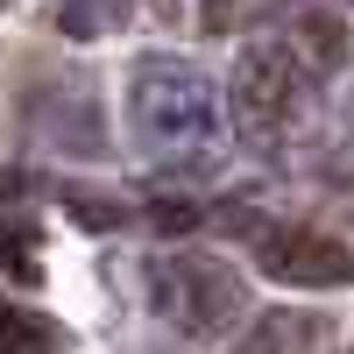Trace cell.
Returning <instances> with one entry per match:
<instances>
[{
  "mask_svg": "<svg viewBox=\"0 0 354 354\" xmlns=\"http://www.w3.org/2000/svg\"><path fill=\"white\" fill-rule=\"evenodd\" d=\"M298 85H305V64H298V50H290L283 36L248 43L241 64H234V78H227V121H234V135L255 142V149L283 142L290 113H298Z\"/></svg>",
  "mask_w": 354,
  "mask_h": 354,
  "instance_id": "cell-2",
  "label": "cell"
},
{
  "mask_svg": "<svg viewBox=\"0 0 354 354\" xmlns=\"http://www.w3.org/2000/svg\"><path fill=\"white\" fill-rule=\"evenodd\" d=\"M0 255H8V270H15V277H28V283H36V248H21L15 234H0Z\"/></svg>",
  "mask_w": 354,
  "mask_h": 354,
  "instance_id": "cell-8",
  "label": "cell"
},
{
  "mask_svg": "<svg viewBox=\"0 0 354 354\" xmlns=\"http://www.w3.org/2000/svg\"><path fill=\"white\" fill-rule=\"evenodd\" d=\"M135 0H57V28L78 43H93V36H113V28L128 21Z\"/></svg>",
  "mask_w": 354,
  "mask_h": 354,
  "instance_id": "cell-6",
  "label": "cell"
},
{
  "mask_svg": "<svg viewBox=\"0 0 354 354\" xmlns=\"http://www.w3.org/2000/svg\"><path fill=\"white\" fill-rule=\"evenodd\" d=\"M255 262L270 283H298V290H340L354 283V248L333 241L319 227H270L255 241Z\"/></svg>",
  "mask_w": 354,
  "mask_h": 354,
  "instance_id": "cell-4",
  "label": "cell"
},
{
  "mask_svg": "<svg viewBox=\"0 0 354 354\" xmlns=\"http://www.w3.org/2000/svg\"><path fill=\"white\" fill-rule=\"evenodd\" d=\"M128 113H135L142 149H156V156H198V149L220 142V93L205 85L198 64H185V57H149V64H135Z\"/></svg>",
  "mask_w": 354,
  "mask_h": 354,
  "instance_id": "cell-1",
  "label": "cell"
},
{
  "mask_svg": "<svg viewBox=\"0 0 354 354\" xmlns=\"http://www.w3.org/2000/svg\"><path fill=\"white\" fill-rule=\"evenodd\" d=\"M149 220H156L163 234H185V227H192L198 213H192V205H149Z\"/></svg>",
  "mask_w": 354,
  "mask_h": 354,
  "instance_id": "cell-9",
  "label": "cell"
},
{
  "mask_svg": "<svg viewBox=\"0 0 354 354\" xmlns=\"http://www.w3.org/2000/svg\"><path fill=\"white\" fill-rule=\"evenodd\" d=\"M234 354H326V326L305 312H262Z\"/></svg>",
  "mask_w": 354,
  "mask_h": 354,
  "instance_id": "cell-5",
  "label": "cell"
},
{
  "mask_svg": "<svg viewBox=\"0 0 354 354\" xmlns=\"http://www.w3.org/2000/svg\"><path fill=\"white\" fill-rule=\"evenodd\" d=\"M71 213H78V220H100V227H113V220H121V205H93V198H71Z\"/></svg>",
  "mask_w": 354,
  "mask_h": 354,
  "instance_id": "cell-10",
  "label": "cell"
},
{
  "mask_svg": "<svg viewBox=\"0 0 354 354\" xmlns=\"http://www.w3.org/2000/svg\"><path fill=\"white\" fill-rule=\"evenodd\" d=\"M156 305L177 333H192V340H220L234 319H241V277L227 270L220 255H177L156 270Z\"/></svg>",
  "mask_w": 354,
  "mask_h": 354,
  "instance_id": "cell-3",
  "label": "cell"
},
{
  "mask_svg": "<svg viewBox=\"0 0 354 354\" xmlns=\"http://www.w3.org/2000/svg\"><path fill=\"white\" fill-rule=\"evenodd\" d=\"M0 354H57V326L28 312H0Z\"/></svg>",
  "mask_w": 354,
  "mask_h": 354,
  "instance_id": "cell-7",
  "label": "cell"
}]
</instances>
